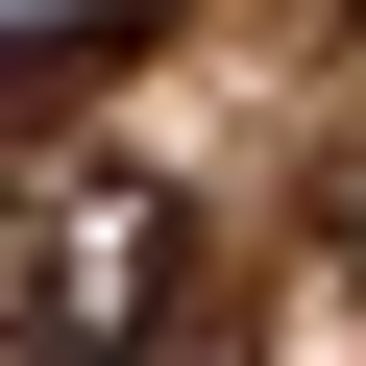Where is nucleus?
Wrapping results in <instances>:
<instances>
[{
    "mask_svg": "<svg viewBox=\"0 0 366 366\" xmlns=\"http://www.w3.org/2000/svg\"><path fill=\"white\" fill-rule=\"evenodd\" d=\"M147 342H196V196H171V171H74L25 220L0 366H147Z\"/></svg>",
    "mask_w": 366,
    "mask_h": 366,
    "instance_id": "nucleus-1",
    "label": "nucleus"
},
{
    "mask_svg": "<svg viewBox=\"0 0 366 366\" xmlns=\"http://www.w3.org/2000/svg\"><path fill=\"white\" fill-rule=\"evenodd\" d=\"M342 293H366V196H342Z\"/></svg>",
    "mask_w": 366,
    "mask_h": 366,
    "instance_id": "nucleus-2",
    "label": "nucleus"
}]
</instances>
